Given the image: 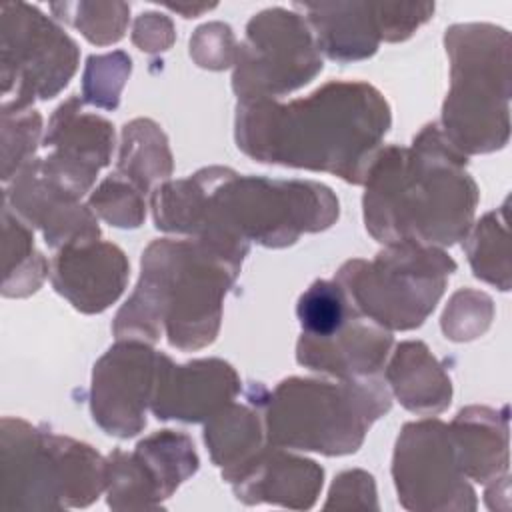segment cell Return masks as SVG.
I'll use <instances>...</instances> for the list:
<instances>
[{"mask_svg":"<svg viewBox=\"0 0 512 512\" xmlns=\"http://www.w3.org/2000/svg\"><path fill=\"white\" fill-rule=\"evenodd\" d=\"M324 470L306 458L282 452L268 444L232 482L234 494L244 504L270 502L294 510L312 508L322 488Z\"/></svg>","mask_w":512,"mask_h":512,"instance_id":"cell-19","label":"cell"},{"mask_svg":"<svg viewBox=\"0 0 512 512\" xmlns=\"http://www.w3.org/2000/svg\"><path fill=\"white\" fill-rule=\"evenodd\" d=\"M390 406L388 388L374 376L338 382L288 378L266 394L262 414L268 444L340 456L356 452Z\"/></svg>","mask_w":512,"mask_h":512,"instance_id":"cell-5","label":"cell"},{"mask_svg":"<svg viewBox=\"0 0 512 512\" xmlns=\"http://www.w3.org/2000/svg\"><path fill=\"white\" fill-rule=\"evenodd\" d=\"M150 204L158 230L190 234L240 262L248 242L284 248L338 218V200L324 184L240 176L222 166L158 186Z\"/></svg>","mask_w":512,"mask_h":512,"instance_id":"cell-1","label":"cell"},{"mask_svg":"<svg viewBox=\"0 0 512 512\" xmlns=\"http://www.w3.org/2000/svg\"><path fill=\"white\" fill-rule=\"evenodd\" d=\"M354 310L346 290L338 280H316L296 304V316L304 338H324L336 332Z\"/></svg>","mask_w":512,"mask_h":512,"instance_id":"cell-27","label":"cell"},{"mask_svg":"<svg viewBox=\"0 0 512 512\" xmlns=\"http://www.w3.org/2000/svg\"><path fill=\"white\" fill-rule=\"evenodd\" d=\"M392 334L360 310L350 312L344 324L324 338L300 336L296 344L298 364L336 378L374 376L386 362Z\"/></svg>","mask_w":512,"mask_h":512,"instance_id":"cell-18","label":"cell"},{"mask_svg":"<svg viewBox=\"0 0 512 512\" xmlns=\"http://www.w3.org/2000/svg\"><path fill=\"white\" fill-rule=\"evenodd\" d=\"M10 182L4 190V204L16 216L40 228L48 246L58 250L100 236L94 212L56 188L42 174L40 158H32Z\"/></svg>","mask_w":512,"mask_h":512,"instance_id":"cell-16","label":"cell"},{"mask_svg":"<svg viewBox=\"0 0 512 512\" xmlns=\"http://www.w3.org/2000/svg\"><path fill=\"white\" fill-rule=\"evenodd\" d=\"M4 220V296H28L38 290L48 274V264L40 252H34L32 232L6 204Z\"/></svg>","mask_w":512,"mask_h":512,"instance_id":"cell-26","label":"cell"},{"mask_svg":"<svg viewBox=\"0 0 512 512\" xmlns=\"http://www.w3.org/2000/svg\"><path fill=\"white\" fill-rule=\"evenodd\" d=\"M134 44L144 52H160L166 50L174 40V28L172 22L156 12L140 14L134 22L132 32Z\"/></svg>","mask_w":512,"mask_h":512,"instance_id":"cell-35","label":"cell"},{"mask_svg":"<svg viewBox=\"0 0 512 512\" xmlns=\"http://www.w3.org/2000/svg\"><path fill=\"white\" fill-rule=\"evenodd\" d=\"M390 128L384 96L366 82H328L288 104L246 100L236 108L238 148L264 164L336 174L362 184Z\"/></svg>","mask_w":512,"mask_h":512,"instance_id":"cell-2","label":"cell"},{"mask_svg":"<svg viewBox=\"0 0 512 512\" xmlns=\"http://www.w3.org/2000/svg\"><path fill=\"white\" fill-rule=\"evenodd\" d=\"M386 380L400 404L422 416L442 412L452 398L450 378L424 342H402L386 368Z\"/></svg>","mask_w":512,"mask_h":512,"instance_id":"cell-22","label":"cell"},{"mask_svg":"<svg viewBox=\"0 0 512 512\" xmlns=\"http://www.w3.org/2000/svg\"><path fill=\"white\" fill-rule=\"evenodd\" d=\"M378 508L374 478L362 470H348L334 478L324 508Z\"/></svg>","mask_w":512,"mask_h":512,"instance_id":"cell-34","label":"cell"},{"mask_svg":"<svg viewBox=\"0 0 512 512\" xmlns=\"http://www.w3.org/2000/svg\"><path fill=\"white\" fill-rule=\"evenodd\" d=\"M172 154L168 140L152 120H132L122 130V150L116 174L146 194L156 180L170 176Z\"/></svg>","mask_w":512,"mask_h":512,"instance_id":"cell-24","label":"cell"},{"mask_svg":"<svg viewBox=\"0 0 512 512\" xmlns=\"http://www.w3.org/2000/svg\"><path fill=\"white\" fill-rule=\"evenodd\" d=\"M456 262L436 246L386 244L374 260H348L336 278L350 302L386 330L422 326L444 294Z\"/></svg>","mask_w":512,"mask_h":512,"instance_id":"cell-8","label":"cell"},{"mask_svg":"<svg viewBox=\"0 0 512 512\" xmlns=\"http://www.w3.org/2000/svg\"><path fill=\"white\" fill-rule=\"evenodd\" d=\"M456 460L466 478L480 484L508 474V416L490 408L470 406L448 426Z\"/></svg>","mask_w":512,"mask_h":512,"instance_id":"cell-21","label":"cell"},{"mask_svg":"<svg viewBox=\"0 0 512 512\" xmlns=\"http://www.w3.org/2000/svg\"><path fill=\"white\" fill-rule=\"evenodd\" d=\"M106 488V460L88 444L2 420V506L60 510L92 504Z\"/></svg>","mask_w":512,"mask_h":512,"instance_id":"cell-7","label":"cell"},{"mask_svg":"<svg viewBox=\"0 0 512 512\" xmlns=\"http://www.w3.org/2000/svg\"><path fill=\"white\" fill-rule=\"evenodd\" d=\"M444 44L452 86L442 106V134L462 154L504 148L510 136L508 32L492 24H454Z\"/></svg>","mask_w":512,"mask_h":512,"instance_id":"cell-6","label":"cell"},{"mask_svg":"<svg viewBox=\"0 0 512 512\" xmlns=\"http://www.w3.org/2000/svg\"><path fill=\"white\" fill-rule=\"evenodd\" d=\"M242 262L200 238L154 240L142 254L134 294L112 324L120 340L156 342L164 328L170 346L198 350L214 342L222 300Z\"/></svg>","mask_w":512,"mask_h":512,"instance_id":"cell-4","label":"cell"},{"mask_svg":"<svg viewBox=\"0 0 512 512\" xmlns=\"http://www.w3.org/2000/svg\"><path fill=\"white\" fill-rule=\"evenodd\" d=\"M58 18L76 26L92 44H112L124 36L130 8L124 2L52 4Z\"/></svg>","mask_w":512,"mask_h":512,"instance_id":"cell-28","label":"cell"},{"mask_svg":"<svg viewBox=\"0 0 512 512\" xmlns=\"http://www.w3.org/2000/svg\"><path fill=\"white\" fill-rule=\"evenodd\" d=\"M130 56L122 50L90 56L84 70V100L98 108L114 110L120 102V90L130 76Z\"/></svg>","mask_w":512,"mask_h":512,"instance_id":"cell-31","label":"cell"},{"mask_svg":"<svg viewBox=\"0 0 512 512\" xmlns=\"http://www.w3.org/2000/svg\"><path fill=\"white\" fill-rule=\"evenodd\" d=\"M238 390L240 378L224 360L174 364L162 354L150 410L158 420L204 422L228 406Z\"/></svg>","mask_w":512,"mask_h":512,"instance_id":"cell-15","label":"cell"},{"mask_svg":"<svg viewBox=\"0 0 512 512\" xmlns=\"http://www.w3.org/2000/svg\"><path fill=\"white\" fill-rule=\"evenodd\" d=\"M90 208L116 228H138L146 216L144 194L120 174L106 178L92 192Z\"/></svg>","mask_w":512,"mask_h":512,"instance_id":"cell-30","label":"cell"},{"mask_svg":"<svg viewBox=\"0 0 512 512\" xmlns=\"http://www.w3.org/2000/svg\"><path fill=\"white\" fill-rule=\"evenodd\" d=\"M124 252L102 240H82L58 248L50 266V280L76 310L98 314L124 292L128 282Z\"/></svg>","mask_w":512,"mask_h":512,"instance_id":"cell-17","label":"cell"},{"mask_svg":"<svg viewBox=\"0 0 512 512\" xmlns=\"http://www.w3.org/2000/svg\"><path fill=\"white\" fill-rule=\"evenodd\" d=\"M42 118L30 108L2 106V180L8 184L32 158Z\"/></svg>","mask_w":512,"mask_h":512,"instance_id":"cell-29","label":"cell"},{"mask_svg":"<svg viewBox=\"0 0 512 512\" xmlns=\"http://www.w3.org/2000/svg\"><path fill=\"white\" fill-rule=\"evenodd\" d=\"M78 66V46L38 8L2 6V106L30 108L56 96Z\"/></svg>","mask_w":512,"mask_h":512,"instance_id":"cell-10","label":"cell"},{"mask_svg":"<svg viewBox=\"0 0 512 512\" xmlns=\"http://www.w3.org/2000/svg\"><path fill=\"white\" fill-rule=\"evenodd\" d=\"M506 206L488 212L470 232L464 242L468 262L476 278L498 286L500 290H510V248H508V222Z\"/></svg>","mask_w":512,"mask_h":512,"instance_id":"cell-25","label":"cell"},{"mask_svg":"<svg viewBox=\"0 0 512 512\" xmlns=\"http://www.w3.org/2000/svg\"><path fill=\"white\" fill-rule=\"evenodd\" d=\"M366 230L382 244L450 246L472 228L478 188L466 154L428 124L410 148L384 146L364 182Z\"/></svg>","mask_w":512,"mask_h":512,"instance_id":"cell-3","label":"cell"},{"mask_svg":"<svg viewBox=\"0 0 512 512\" xmlns=\"http://www.w3.org/2000/svg\"><path fill=\"white\" fill-rule=\"evenodd\" d=\"M320 70L322 56L308 22L296 12L270 8L246 26L232 88L240 102L276 98L308 84Z\"/></svg>","mask_w":512,"mask_h":512,"instance_id":"cell-9","label":"cell"},{"mask_svg":"<svg viewBox=\"0 0 512 512\" xmlns=\"http://www.w3.org/2000/svg\"><path fill=\"white\" fill-rule=\"evenodd\" d=\"M236 48L232 30L220 22L200 26L190 38V54L202 68L222 70L234 64Z\"/></svg>","mask_w":512,"mask_h":512,"instance_id":"cell-33","label":"cell"},{"mask_svg":"<svg viewBox=\"0 0 512 512\" xmlns=\"http://www.w3.org/2000/svg\"><path fill=\"white\" fill-rule=\"evenodd\" d=\"M268 390L254 384L248 404H228L214 414L204 428V442L212 462L222 468V480L232 482L268 446L262 406Z\"/></svg>","mask_w":512,"mask_h":512,"instance_id":"cell-20","label":"cell"},{"mask_svg":"<svg viewBox=\"0 0 512 512\" xmlns=\"http://www.w3.org/2000/svg\"><path fill=\"white\" fill-rule=\"evenodd\" d=\"M494 316L490 296L470 288L458 290L442 314V330L446 338L464 342L474 340L486 332Z\"/></svg>","mask_w":512,"mask_h":512,"instance_id":"cell-32","label":"cell"},{"mask_svg":"<svg viewBox=\"0 0 512 512\" xmlns=\"http://www.w3.org/2000/svg\"><path fill=\"white\" fill-rule=\"evenodd\" d=\"M132 456L146 474L160 502L170 498L200 464L192 440L174 430H160L144 438L138 442Z\"/></svg>","mask_w":512,"mask_h":512,"instance_id":"cell-23","label":"cell"},{"mask_svg":"<svg viewBox=\"0 0 512 512\" xmlns=\"http://www.w3.org/2000/svg\"><path fill=\"white\" fill-rule=\"evenodd\" d=\"M296 8L306 12L318 50L338 62L372 56L382 38L406 40L434 14L430 2H318Z\"/></svg>","mask_w":512,"mask_h":512,"instance_id":"cell-12","label":"cell"},{"mask_svg":"<svg viewBox=\"0 0 512 512\" xmlns=\"http://www.w3.org/2000/svg\"><path fill=\"white\" fill-rule=\"evenodd\" d=\"M160 352L142 340H120L96 362L92 374V416L118 438H132L146 426Z\"/></svg>","mask_w":512,"mask_h":512,"instance_id":"cell-13","label":"cell"},{"mask_svg":"<svg viewBox=\"0 0 512 512\" xmlns=\"http://www.w3.org/2000/svg\"><path fill=\"white\" fill-rule=\"evenodd\" d=\"M114 132L108 120L86 114L80 98L70 96L50 118L44 146L52 152L40 160L42 174L68 196L80 200L100 168L110 162Z\"/></svg>","mask_w":512,"mask_h":512,"instance_id":"cell-14","label":"cell"},{"mask_svg":"<svg viewBox=\"0 0 512 512\" xmlns=\"http://www.w3.org/2000/svg\"><path fill=\"white\" fill-rule=\"evenodd\" d=\"M392 478L408 510H474L476 494L456 460L448 424L408 422L396 442Z\"/></svg>","mask_w":512,"mask_h":512,"instance_id":"cell-11","label":"cell"}]
</instances>
